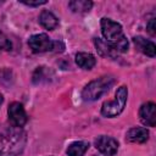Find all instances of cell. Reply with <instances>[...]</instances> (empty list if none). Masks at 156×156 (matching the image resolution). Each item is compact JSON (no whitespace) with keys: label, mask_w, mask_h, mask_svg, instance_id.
I'll use <instances>...</instances> for the list:
<instances>
[{"label":"cell","mask_w":156,"mask_h":156,"mask_svg":"<svg viewBox=\"0 0 156 156\" xmlns=\"http://www.w3.org/2000/svg\"><path fill=\"white\" fill-rule=\"evenodd\" d=\"M127 98H128V89H127L126 85H121L116 91L115 100L105 101L102 104L101 115L105 116V117H108V118L118 116L124 110V106H126V102H127Z\"/></svg>","instance_id":"obj_3"},{"label":"cell","mask_w":156,"mask_h":156,"mask_svg":"<svg viewBox=\"0 0 156 156\" xmlns=\"http://www.w3.org/2000/svg\"><path fill=\"white\" fill-rule=\"evenodd\" d=\"M95 146L104 156H115L118 151V141L107 135H100L95 139Z\"/></svg>","instance_id":"obj_7"},{"label":"cell","mask_w":156,"mask_h":156,"mask_svg":"<svg viewBox=\"0 0 156 156\" xmlns=\"http://www.w3.org/2000/svg\"><path fill=\"white\" fill-rule=\"evenodd\" d=\"M20 2L21 4H24V5H27V6H40V5H44V4H46L48 1L46 0H34V1H27V0H20Z\"/></svg>","instance_id":"obj_19"},{"label":"cell","mask_w":156,"mask_h":156,"mask_svg":"<svg viewBox=\"0 0 156 156\" xmlns=\"http://www.w3.org/2000/svg\"><path fill=\"white\" fill-rule=\"evenodd\" d=\"M100 26H101V33H102L104 38L112 46L124 37L123 30H122V26L111 18H107V17L101 18Z\"/></svg>","instance_id":"obj_4"},{"label":"cell","mask_w":156,"mask_h":156,"mask_svg":"<svg viewBox=\"0 0 156 156\" xmlns=\"http://www.w3.org/2000/svg\"><path fill=\"white\" fill-rule=\"evenodd\" d=\"M139 117L143 124L147 127H155L156 124V105L152 101H147L140 106Z\"/></svg>","instance_id":"obj_8"},{"label":"cell","mask_w":156,"mask_h":156,"mask_svg":"<svg viewBox=\"0 0 156 156\" xmlns=\"http://www.w3.org/2000/svg\"><path fill=\"white\" fill-rule=\"evenodd\" d=\"M89 149V143L88 141H74L72 144L68 145L67 150H66V154L68 156H83L87 150Z\"/></svg>","instance_id":"obj_15"},{"label":"cell","mask_w":156,"mask_h":156,"mask_svg":"<svg viewBox=\"0 0 156 156\" xmlns=\"http://www.w3.org/2000/svg\"><path fill=\"white\" fill-rule=\"evenodd\" d=\"M68 7L76 13H85L91 10L93 1H90V0H72L68 2Z\"/></svg>","instance_id":"obj_16"},{"label":"cell","mask_w":156,"mask_h":156,"mask_svg":"<svg viewBox=\"0 0 156 156\" xmlns=\"http://www.w3.org/2000/svg\"><path fill=\"white\" fill-rule=\"evenodd\" d=\"M133 43L135 45V48L143 52L144 55L149 56V57H155L156 55V46L151 40H147L143 37H134L133 38Z\"/></svg>","instance_id":"obj_10"},{"label":"cell","mask_w":156,"mask_h":156,"mask_svg":"<svg viewBox=\"0 0 156 156\" xmlns=\"http://www.w3.org/2000/svg\"><path fill=\"white\" fill-rule=\"evenodd\" d=\"M94 44L95 48L98 50V52L100 54V56L102 57H108V58H116L119 54L115 50V48L106 40L101 39V38H94Z\"/></svg>","instance_id":"obj_11"},{"label":"cell","mask_w":156,"mask_h":156,"mask_svg":"<svg viewBox=\"0 0 156 156\" xmlns=\"http://www.w3.org/2000/svg\"><path fill=\"white\" fill-rule=\"evenodd\" d=\"M2 101H4V96H2V94L0 93V105L2 104Z\"/></svg>","instance_id":"obj_20"},{"label":"cell","mask_w":156,"mask_h":156,"mask_svg":"<svg viewBox=\"0 0 156 156\" xmlns=\"http://www.w3.org/2000/svg\"><path fill=\"white\" fill-rule=\"evenodd\" d=\"M27 144V133L23 128L0 124V156H18Z\"/></svg>","instance_id":"obj_1"},{"label":"cell","mask_w":156,"mask_h":156,"mask_svg":"<svg viewBox=\"0 0 156 156\" xmlns=\"http://www.w3.org/2000/svg\"><path fill=\"white\" fill-rule=\"evenodd\" d=\"M76 63L83 69H91L96 65V58L90 52H77L76 54Z\"/></svg>","instance_id":"obj_13"},{"label":"cell","mask_w":156,"mask_h":156,"mask_svg":"<svg viewBox=\"0 0 156 156\" xmlns=\"http://www.w3.org/2000/svg\"><path fill=\"white\" fill-rule=\"evenodd\" d=\"M149 139V130L144 127H134L130 128L126 134V140L129 143L143 144Z\"/></svg>","instance_id":"obj_9"},{"label":"cell","mask_w":156,"mask_h":156,"mask_svg":"<svg viewBox=\"0 0 156 156\" xmlns=\"http://www.w3.org/2000/svg\"><path fill=\"white\" fill-rule=\"evenodd\" d=\"M52 78H54V72L50 68H48L45 66H39L33 72L32 82L34 84H44V83L51 82Z\"/></svg>","instance_id":"obj_12"},{"label":"cell","mask_w":156,"mask_h":156,"mask_svg":"<svg viewBox=\"0 0 156 156\" xmlns=\"http://www.w3.org/2000/svg\"><path fill=\"white\" fill-rule=\"evenodd\" d=\"M11 48H12L11 41L2 32H0V50H11Z\"/></svg>","instance_id":"obj_17"},{"label":"cell","mask_w":156,"mask_h":156,"mask_svg":"<svg viewBox=\"0 0 156 156\" xmlns=\"http://www.w3.org/2000/svg\"><path fill=\"white\" fill-rule=\"evenodd\" d=\"M146 29H147V32H149V34H150L151 37H155V34H156L155 18H151V20L147 22V24H146Z\"/></svg>","instance_id":"obj_18"},{"label":"cell","mask_w":156,"mask_h":156,"mask_svg":"<svg viewBox=\"0 0 156 156\" xmlns=\"http://www.w3.org/2000/svg\"><path fill=\"white\" fill-rule=\"evenodd\" d=\"M7 115H9L10 123L12 126H16V127H20V128H22L28 121V116L24 111L23 105L17 102V101L10 104V106L7 108Z\"/></svg>","instance_id":"obj_6"},{"label":"cell","mask_w":156,"mask_h":156,"mask_svg":"<svg viewBox=\"0 0 156 156\" xmlns=\"http://www.w3.org/2000/svg\"><path fill=\"white\" fill-rule=\"evenodd\" d=\"M115 84V78L112 76H101L91 82H89L82 90V99L84 101H95L106 94L110 88Z\"/></svg>","instance_id":"obj_2"},{"label":"cell","mask_w":156,"mask_h":156,"mask_svg":"<svg viewBox=\"0 0 156 156\" xmlns=\"http://www.w3.org/2000/svg\"><path fill=\"white\" fill-rule=\"evenodd\" d=\"M39 23H40L45 29L52 30V29H55V28L57 27L58 20H57V17H56L52 12H50V11H48V10H43V11L40 12V15H39Z\"/></svg>","instance_id":"obj_14"},{"label":"cell","mask_w":156,"mask_h":156,"mask_svg":"<svg viewBox=\"0 0 156 156\" xmlns=\"http://www.w3.org/2000/svg\"><path fill=\"white\" fill-rule=\"evenodd\" d=\"M54 43L48 34L40 33L34 34L28 39V45L33 52H46V51H54Z\"/></svg>","instance_id":"obj_5"}]
</instances>
